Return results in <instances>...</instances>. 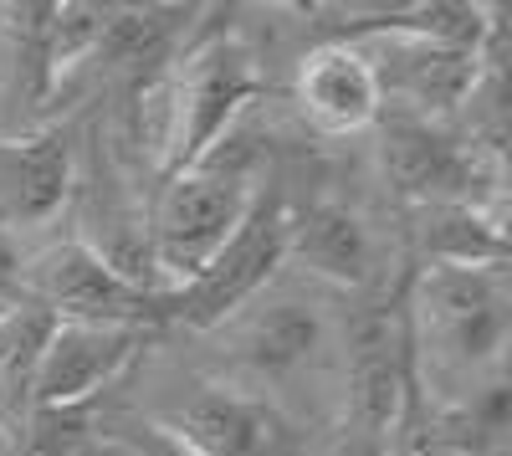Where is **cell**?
I'll use <instances>...</instances> for the list:
<instances>
[{
	"label": "cell",
	"instance_id": "obj_1",
	"mask_svg": "<svg viewBox=\"0 0 512 456\" xmlns=\"http://www.w3.org/2000/svg\"><path fill=\"white\" fill-rule=\"evenodd\" d=\"M231 369V385L272 405L277 416H338L344 380V318L323 298V287L277 272L251 303L210 328Z\"/></svg>",
	"mask_w": 512,
	"mask_h": 456
},
{
	"label": "cell",
	"instance_id": "obj_2",
	"mask_svg": "<svg viewBox=\"0 0 512 456\" xmlns=\"http://www.w3.org/2000/svg\"><path fill=\"white\" fill-rule=\"evenodd\" d=\"M410 380L446 405H466L507 385L512 287L507 267H420L405 287Z\"/></svg>",
	"mask_w": 512,
	"mask_h": 456
},
{
	"label": "cell",
	"instance_id": "obj_3",
	"mask_svg": "<svg viewBox=\"0 0 512 456\" xmlns=\"http://www.w3.org/2000/svg\"><path fill=\"white\" fill-rule=\"evenodd\" d=\"M410 344L400 303H364L344 313V380H338V426L354 456H384L400 446L410 416Z\"/></svg>",
	"mask_w": 512,
	"mask_h": 456
},
{
	"label": "cell",
	"instance_id": "obj_4",
	"mask_svg": "<svg viewBox=\"0 0 512 456\" xmlns=\"http://www.w3.org/2000/svg\"><path fill=\"white\" fill-rule=\"evenodd\" d=\"M256 195L262 190L246 175L216 170V164H185V170L164 175L149 205V252H154V272L169 298L210 267V257L251 216Z\"/></svg>",
	"mask_w": 512,
	"mask_h": 456
},
{
	"label": "cell",
	"instance_id": "obj_5",
	"mask_svg": "<svg viewBox=\"0 0 512 456\" xmlns=\"http://www.w3.org/2000/svg\"><path fill=\"white\" fill-rule=\"evenodd\" d=\"M21 303L41 308L52 323H123L159 328L169 323V298L113 272L88 241L62 236L26 252L21 262Z\"/></svg>",
	"mask_w": 512,
	"mask_h": 456
},
{
	"label": "cell",
	"instance_id": "obj_6",
	"mask_svg": "<svg viewBox=\"0 0 512 456\" xmlns=\"http://www.w3.org/2000/svg\"><path fill=\"white\" fill-rule=\"evenodd\" d=\"M287 236H292V211L277 195H256L251 216L210 257V267L169 298V318L195 328V334H210L216 323H226L287 267Z\"/></svg>",
	"mask_w": 512,
	"mask_h": 456
},
{
	"label": "cell",
	"instance_id": "obj_7",
	"mask_svg": "<svg viewBox=\"0 0 512 456\" xmlns=\"http://www.w3.org/2000/svg\"><path fill=\"white\" fill-rule=\"evenodd\" d=\"M154 328L123 323H52L31 369V405L36 410H82L93 405L128 364L144 354Z\"/></svg>",
	"mask_w": 512,
	"mask_h": 456
},
{
	"label": "cell",
	"instance_id": "obj_8",
	"mask_svg": "<svg viewBox=\"0 0 512 456\" xmlns=\"http://www.w3.org/2000/svg\"><path fill=\"white\" fill-rule=\"evenodd\" d=\"M154 431H164L190 456H277L287 441V421L256 395L236 390L231 380L190 385L180 400L149 416Z\"/></svg>",
	"mask_w": 512,
	"mask_h": 456
},
{
	"label": "cell",
	"instance_id": "obj_9",
	"mask_svg": "<svg viewBox=\"0 0 512 456\" xmlns=\"http://www.w3.org/2000/svg\"><path fill=\"white\" fill-rule=\"evenodd\" d=\"M287 272L318 282L323 293H359L364 298L384 277L379 226L349 200H318L303 216H292Z\"/></svg>",
	"mask_w": 512,
	"mask_h": 456
},
{
	"label": "cell",
	"instance_id": "obj_10",
	"mask_svg": "<svg viewBox=\"0 0 512 456\" xmlns=\"http://www.w3.org/2000/svg\"><path fill=\"white\" fill-rule=\"evenodd\" d=\"M180 113H185V164H195L221 134H231L246 103L256 98V57L236 36H205L200 47L175 57Z\"/></svg>",
	"mask_w": 512,
	"mask_h": 456
},
{
	"label": "cell",
	"instance_id": "obj_11",
	"mask_svg": "<svg viewBox=\"0 0 512 456\" xmlns=\"http://www.w3.org/2000/svg\"><path fill=\"white\" fill-rule=\"evenodd\" d=\"M72 200V144L62 134L0 139V231L11 241L52 226Z\"/></svg>",
	"mask_w": 512,
	"mask_h": 456
},
{
	"label": "cell",
	"instance_id": "obj_12",
	"mask_svg": "<svg viewBox=\"0 0 512 456\" xmlns=\"http://www.w3.org/2000/svg\"><path fill=\"white\" fill-rule=\"evenodd\" d=\"M292 103H297L308 129L323 134V139L364 134L379 118L374 77H369L359 47H349V41H323V47H313L303 62H297Z\"/></svg>",
	"mask_w": 512,
	"mask_h": 456
},
{
	"label": "cell",
	"instance_id": "obj_13",
	"mask_svg": "<svg viewBox=\"0 0 512 456\" xmlns=\"http://www.w3.org/2000/svg\"><path fill=\"white\" fill-rule=\"evenodd\" d=\"M405 221H410L405 236L420 252V267H507L502 211L436 200V205H410Z\"/></svg>",
	"mask_w": 512,
	"mask_h": 456
},
{
	"label": "cell",
	"instance_id": "obj_14",
	"mask_svg": "<svg viewBox=\"0 0 512 456\" xmlns=\"http://www.w3.org/2000/svg\"><path fill=\"white\" fill-rule=\"evenodd\" d=\"M113 446H123L128 456H190L185 446H175L164 431H154L149 421H139V426H128V431H118L113 436Z\"/></svg>",
	"mask_w": 512,
	"mask_h": 456
},
{
	"label": "cell",
	"instance_id": "obj_15",
	"mask_svg": "<svg viewBox=\"0 0 512 456\" xmlns=\"http://www.w3.org/2000/svg\"><path fill=\"white\" fill-rule=\"evenodd\" d=\"M21 241H11L6 231H0V303H21Z\"/></svg>",
	"mask_w": 512,
	"mask_h": 456
},
{
	"label": "cell",
	"instance_id": "obj_16",
	"mask_svg": "<svg viewBox=\"0 0 512 456\" xmlns=\"http://www.w3.org/2000/svg\"><path fill=\"white\" fill-rule=\"evenodd\" d=\"M384 456H466V451H451V446H441V441H405V446H390Z\"/></svg>",
	"mask_w": 512,
	"mask_h": 456
},
{
	"label": "cell",
	"instance_id": "obj_17",
	"mask_svg": "<svg viewBox=\"0 0 512 456\" xmlns=\"http://www.w3.org/2000/svg\"><path fill=\"white\" fill-rule=\"evenodd\" d=\"M98 456H128V451H123V446H113V441H103V451H98Z\"/></svg>",
	"mask_w": 512,
	"mask_h": 456
},
{
	"label": "cell",
	"instance_id": "obj_18",
	"mask_svg": "<svg viewBox=\"0 0 512 456\" xmlns=\"http://www.w3.org/2000/svg\"><path fill=\"white\" fill-rule=\"evenodd\" d=\"M6 308H11V303H0V313H6Z\"/></svg>",
	"mask_w": 512,
	"mask_h": 456
}]
</instances>
